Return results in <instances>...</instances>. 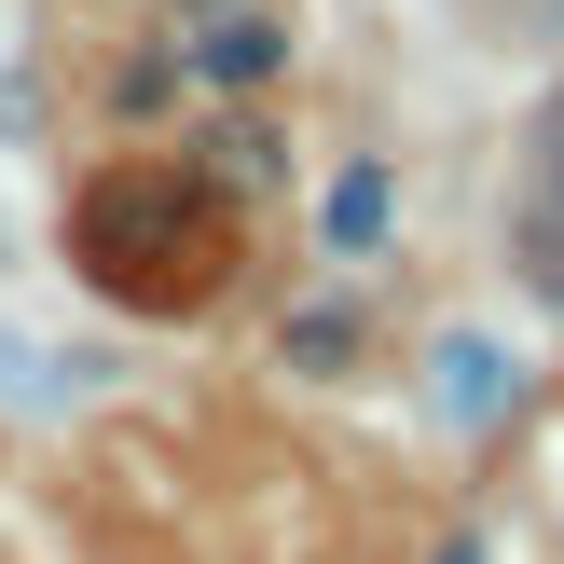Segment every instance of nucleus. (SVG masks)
I'll return each instance as SVG.
<instances>
[{
  "label": "nucleus",
  "instance_id": "nucleus-7",
  "mask_svg": "<svg viewBox=\"0 0 564 564\" xmlns=\"http://www.w3.org/2000/svg\"><path fill=\"white\" fill-rule=\"evenodd\" d=\"M207 180H220V193H262V180H275V138H262V124H220V138H207Z\"/></svg>",
  "mask_w": 564,
  "mask_h": 564
},
{
  "label": "nucleus",
  "instance_id": "nucleus-1",
  "mask_svg": "<svg viewBox=\"0 0 564 564\" xmlns=\"http://www.w3.org/2000/svg\"><path fill=\"white\" fill-rule=\"evenodd\" d=\"M69 248H83V275H97L110 303L193 317V303H220L235 220H220V193L193 180V165H97L83 207H69Z\"/></svg>",
  "mask_w": 564,
  "mask_h": 564
},
{
  "label": "nucleus",
  "instance_id": "nucleus-6",
  "mask_svg": "<svg viewBox=\"0 0 564 564\" xmlns=\"http://www.w3.org/2000/svg\"><path fill=\"white\" fill-rule=\"evenodd\" d=\"M496 400H510V372H496V345H482V330H455V345H441V413H468V427H482Z\"/></svg>",
  "mask_w": 564,
  "mask_h": 564
},
{
  "label": "nucleus",
  "instance_id": "nucleus-4",
  "mask_svg": "<svg viewBox=\"0 0 564 564\" xmlns=\"http://www.w3.org/2000/svg\"><path fill=\"white\" fill-rule=\"evenodd\" d=\"M510 262H523V290L564 317V193H510Z\"/></svg>",
  "mask_w": 564,
  "mask_h": 564
},
{
  "label": "nucleus",
  "instance_id": "nucleus-3",
  "mask_svg": "<svg viewBox=\"0 0 564 564\" xmlns=\"http://www.w3.org/2000/svg\"><path fill=\"white\" fill-rule=\"evenodd\" d=\"M386 220H400V180H386V165H345V180H330V207H317V235L345 248V262H372Z\"/></svg>",
  "mask_w": 564,
  "mask_h": 564
},
{
  "label": "nucleus",
  "instance_id": "nucleus-9",
  "mask_svg": "<svg viewBox=\"0 0 564 564\" xmlns=\"http://www.w3.org/2000/svg\"><path fill=\"white\" fill-rule=\"evenodd\" d=\"M427 564H496V551H482V538H468V523H455V538H441V551H427Z\"/></svg>",
  "mask_w": 564,
  "mask_h": 564
},
{
  "label": "nucleus",
  "instance_id": "nucleus-2",
  "mask_svg": "<svg viewBox=\"0 0 564 564\" xmlns=\"http://www.w3.org/2000/svg\"><path fill=\"white\" fill-rule=\"evenodd\" d=\"M193 69H207L220 97L290 83V14H248V0H235V14H207V28H193Z\"/></svg>",
  "mask_w": 564,
  "mask_h": 564
},
{
  "label": "nucleus",
  "instance_id": "nucleus-8",
  "mask_svg": "<svg viewBox=\"0 0 564 564\" xmlns=\"http://www.w3.org/2000/svg\"><path fill=\"white\" fill-rule=\"evenodd\" d=\"M523 193H564V97L538 110V152H523Z\"/></svg>",
  "mask_w": 564,
  "mask_h": 564
},
{
  "label": "nucleus",
  "instance_id": "nucleus-5",
  "mask_svg": "<svg viewBox=\"0 0 564 564\" xmlns=\"http://www.w3.org/2000/svg\"><path fill=\"white\" fill-rule=\"evenodd\" d=\"M275 358H290V372H345L358 358V303H290V317H275Z\"/></svg>",
  "mask_w": 564,
  "mask_h": 564
}]
</instances>
